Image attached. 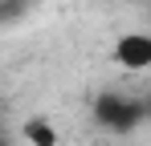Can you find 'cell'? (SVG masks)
<instances>
[{
  "mask_svg": "<svg viewBox=\"0 0 151 146\" xmlns=\"http://www.w3.org/2000/svg\"><path fill=\"white\" fill-rule=\"evenodd\" d=\"M147 118V110H143V101H135V97L127 94H98L94 97V122H98L102 130H110V134H127V130H135L139 122Z\"/></svg>",
  "mask_w": 151,
  "mask_h": 146,
  "instance_id": "cell-1",
  "label": "cell"
},
{
  "mask_svg": "<svg viewBox=\"0 0 151 146\" xmlns=\"http://www.w3.org/2000/svg\"><path fill=\"white\" fill-rule=\"evenodd\" d=\"M0 146H12V142H8V138H0Z\"/></svg>",
  "mask_w": 151,
  "mask_h": 146,
  "instance_id": "cell-5",
  "label": "cell"
},
{
  "mask_svg": "<svg viewBox=\"0 0 151 146\" xmlns=\"http://www.w3.org/2000/svg\"><path fill=\"white\" fill-rule=\"evenodd\" d=\"M143 110H147V114H151V97H147V101H143Z\"/></svg>",
  "mask_w": 151,
  "mask_h": 146,
  "instance_id": "cell-4",
  "label": "cell"
},
{
  "mask_svg": "<svg viewBox=\"0 0 151 146\" xmlns=\"http://www.w3.org/2000/svg\"><path fill=\"white\" fill-rule=\"evenodd\" d=\"M114 65L127 73H147L151 69V33H123L114 41Z\"/></svg>",
  "mask_w": 151,
  "mask_h": 146,
  "instance_id": "cell-2",
  "label": "cell"
},
{
  "mask_svg": "<svg viewBox=\"0 0 151 146\" xmlns=\"http://www.w3.org/2000/svg\"><path fill=\"white\" fill-rule=\"evenodd\" d=\"M21 138H25L29 146H57V126H53L49 118H29L25 126H21Z\"/></svg>",
  "mask_w": 151,
  "mask_h": 146,
  "instance_id": "cell-3",
  "label": "cell"
}]
</instances>
